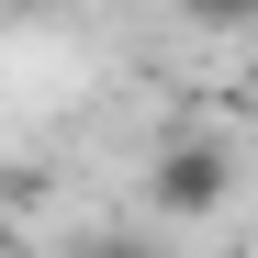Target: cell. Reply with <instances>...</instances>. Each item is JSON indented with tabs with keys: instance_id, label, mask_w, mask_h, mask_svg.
<instances>
[{
	"instance_id": "cell-1",
	"label": "cell",
	"mask_w": 258,
	"mask_h": 258,
	"mask_svg": "<svg viewBox=\"0 0 258 258\" xmlns=\"http://www.w3.org/2000/svg\"><path fill=\"white\" fill-rule=\"evenodd\" d=\"M225 191H236V146L225 135H180V146H157V168H146V213H157V225H213Z\"/></svg>"
},
{
	"instance_id": "cell-2",
	"label": "cell",
	"mask_w": 258,
	"mask_h": 258,
	"mask_svg": "<svg viewBox=\"0 0 258 258\" xmlns=\"http://www.w3.org/2000/svg\"><path fill=\"white\" fill-rule=\"evenodd\" d=\"M180 12H191L202 34H247V23H258V0H180Z\"/></svg>"
},
{
	"instance_id": "cell-3",
	"label": "cell",
	"mask_w": 258,
	"mask_h": 258,
	"mask_svg": "<svg viewBox=\"0 0 258 258\" xmlns=\"http://www.w3.org/2000/svg\"><path fill=\"white\" fill-rule=\"evenodd\" d=\"M79 258H168V247H157V236H90Z\"/></svg>"
},
{
	"instance_id": "cell-4",
	"label": "cell",
	"mask_w": 258,
	"mask_h": 258,
	"mask_svg": "<svg viewBox=\"0 0 258 258\" xmlns=\"http://www.w3.org/2000/svg\"><path fill=\"white\" fill-rule=\"evenodd\" d=\"M0 258H12V213H0Z\"/></svg>"
}]
</instances>
